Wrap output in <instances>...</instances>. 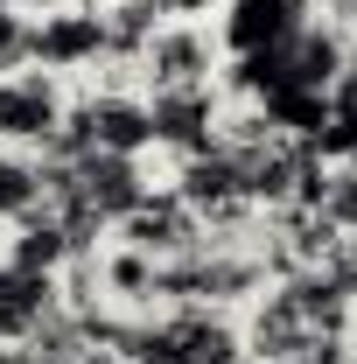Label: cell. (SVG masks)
I'll use <instances>...</instances> for the list:
<instances>
[{"label":"cell","instance_id":"obj_1","mask_svg":"<svg viewBox=\"0 0 357 364\" xmlns=\"http://www.w3.org/2000/svg\"><path fill=\"white\" fill-rule=\"evenodd\" d=\"M140 70V91H218V70H224V36H211L203 21H161L134 56Z\"/></svg>","mask_w":357,"mask_h":364},{"label":"cell","instance_id":"obj_2","mask_svg":"<svg viewBox=\"0 0 357 364\" xmlns=\"http://www.w3.org/2000/svg\"><path fill=\"white\" fill-rule=\"evenodd\" d=\"M357 63V36L343 28H329L322 14H309V0H294V14H287V28H280V43H273V70L287 77L294 91H336L351 77Z\"/></svg>","mask_w":357,"mask_h":364},{"label":"cell","instance_id":"obj_3","mask_svg":"<svg viewBox=\"0 0 357 364\" xmlns=\"http://www.w3.org/2000/svg\"><path fill=\"white\" fill-rule=\"evenodd\" d=\"M63 105H70V91L56 70H14V77H0V147H14V154H43L49 134H56V119H63Z\"/></svg>","mask_w":357,"mask_h":364},{"label":"cell","instance_id":"obj_4","mask_svg":"<svg viewBox=\"0 0 357 364\" xmlns=\"http://www.w3.org/2000/svg\"><path fill=\"white\" fill-rule=\"evenodd\" d=\"M112 238L161 267V259H182V252H203V218L182 203L176 189H154V196H140L134 210L112 225Z\"/></svg>","mask_w":357,"mask_h":364},{"label":"cell","instance_id":"obj_5","mask_svg":"<svg viewBox=\"0 0 357 364\" xmlns=\"http://www.w3.org/2000/svg\"><path fill=\"white\" fill-rule=\"evenodd\" d=\"M238 336H245V364H267V358H315V343H322V329L294 309V294H287L280 280H273V287H260V294L245 301Z\"/></svg>","mask_w":357,"mask_h":364},{"label":"cell","instance_id":"obj_6","mask_svg":"<svg viewBox=\"0 0 357 364\" xmlns=\"http://www.w3.org/2000/svg\"><path fill=\"white\" fill-rule=\"evenodd\" d=\"M70 189H78V203H85L91 218L112 231L140 196H154V182H147V154H98V147H91L85 161H70Z\"/></svg>","mask_w":357,"mask_h":364},{"label":"cell","instance_id":"obj_7","mask_svg":"<svg viewBox=\"0 0 357 364\" xmlns=\"http://www.w3.org/2000/svg\"><path fill=\"white\" fill-rule=\"evenodd\" d=\"M98 56H105V21H98V7H56V14H36V21H28V63H36V70L70 77V70H91Z\"/></svg>","mask_w":357,"mask_h":364},{"label":"cell","instance_id":"obj_8","mask_svg":"<svg viewBox=\"0 0 357 364\" xmlns=\"http://www.w3.org/2000/svg\"><path fill=\"white\" fill-rule=\"evenodd\" d=\"M147 98V127L154 147H176V154H203L218 134V91H140Z\"/></svg>","mask_w":357,"mask_h":364},{"label":"cell","instance_id":"obj_9","mask_svg":"<svg viewBox=\"0 0 357 364\" xmlns=\"http://www.w3.org/2000/svg\"><path fill=\"white\" fill-rule=\"evenodd\" d=\"M85 98V127L98 154H147L154 127H147V98L140 91H78Z\"/></svg>","mask_w":357,"mask_h":364},{"label":"cell","instance_id":"obj_10","mask_svg":"<svg viewBox=\"0 0 357 364\" xmlns=\"http://www.w3.org/2000/svg\"><path fill=\"white\" fill-rule=\"evenodd\" d=\"M49 309H63L56 280L49 273H21V267L0 259V343H28Z\"/></svg>","mask_w":357,"mask_h":364},{"label":"cell","instance_id":"obj_11","mask_svg":"<svg viewBox=\"0 0 357 364\" xmlns=\"http://www.w3.org/2000/svg\"><path fill=\"white\" fill-rule=\"evenodd\" d=\"M98 287H105V301H119V309H154V259L112 238V245L98 252Z\"/></svg>","mask_w":357,"mask_h":364},{"label":"cell","instance_id":"obj_12","mask_svg":"<svg viewBox=\"0 0 357 364\" xmlns=\"http://www.w3.org/2000/svg\"><path fill=\"white\" fill-rule=\"evenodd\" d=\"M7 267H21V273H49V280L70 267V238H63V225L49 218V203L36 210V218H21L14 245H7Z\"/></svg>","mask_w":357,"mask_h":364},{"label":"cell","instance_id":"obj_13","mask_svg":"<svg viewBox=\"0 0 357 364\" xmlns=\"http://www.w3.org/2000/svg\"><path fill=\"white\" fill-rule=\"evenodd\" d=\"M43 210V161L0 147V225H21Z\"/></svg>","mask_w":357,"mask_h":364},{"label":"cell","instance_id":"obj_14","mask_svg":"<svg viewBox=\"0 0 357 364\" xmlns=\"http://www.w3.org/2000/svg\"><path fill=\"white\" fill-rule=\"evenodd\" d=\"M21 63H28V21L14 0H0V77H14Z\"/></svg>","mask_w":357,"mask_h":364},{"label":"cell","instance_id":"obj_15","mask_svg":"<svg viewBox=\"0 0 357 364\" xmlns=\"http://www.w3.org/2000/svg\"><path fill=\"white\" fill-rule=\"evenodd\" d=\"M309 14H322V21L343 28V36H357V0H309Z\"/></svg>","mask_w":357,"mask_h":364},{"label":"cell","instance_id":"obj_16","mask_svg":"<svg viewBox=\"0 0 357 364\" xmlns=\"http://www.w3.org/2000/svg\"><path fill=\"white\" fill-rule=\"evenodd\" d=\"M56 364H119L112 350H98V343H85V350H70V358H56Z\"/></svg>","mask_w":357,"mask_h":364},{"label":"cell","instance_id":"obj_17","mask_svg":"<svg viewBox=\"0 0 357 364\" xmlns=\"http://www.w3.org/2000/svg\"><path fill=\"white\" fill-rule=\"evenodd\" d=\"M0 364H36V358H28L21 343H0Z\"/></svg>","mask_w":357,"mask_h":364}]
</instances>
